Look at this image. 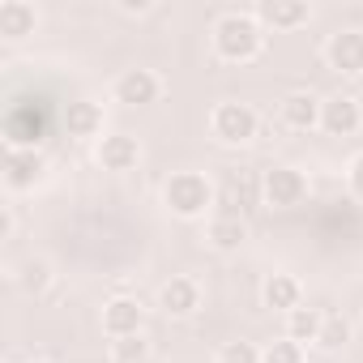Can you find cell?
I'll use <instances>...</instances> for the list:
<instances>
[{
  "label": "cell",
  "instance_id": "6da1fadb",
  "mask_svg": "<svg viewBox=\"0 0 363 363\" xmlns=\"http://www.w3.org/2000/svg\"><path fill=\"white\" fill-rule=\"evenodd\" d=\"M265 35H269V30H265L252 13L231 9V13H223V18L214 22L210 43H214V56H218L223 65H252V60L265 52Z\"/></svg>",
  "mask_w": 363,
  "mask_h": 363
},
{
  "label": "cell",
  "instance_id": "7a4b0ae2",
  "mask_svg": "<svg viewBox=\"0 0 363 363\" xmlns=\"http://www.w3.org/2000/svg\"><path fill=\"white\" fill-rule=\"evenodd\" d=\"M162 206L175 218H206L214 210V184L201 171H171L167 184H162Z\"/></svg>",
  "mask_w": 363,
  "mask_h": 363
},
{
  "label": "cell",
  "instance_id": "3957f363",
  "mask_svg": "<svg viewBox=\"0 0 363 363\" xmlns=\"http://www.w3.org/2000/svg\"><path fill=\"white\" fill-rule=\"evenodd\" d=\"M257 133H261V116H257V107H248V103L223 99V103L210 111V137H214L218 145H248V141H257Z\"/></svg>",
  "mask_w": 363,
  "mask_h": 363
},
{
  "label": "cell",
  "instance_id": "277c9868",
  "mask_svg": "<svg viewBox=\"0 0 363 363\" xmlns=\"http://www.w3.org/2000/svg\"><path fill=\"white\" fill-rule=\"evenodd\" d=\"M308 193H312L308 175L299 167H291V162H278V167H269L261 175V197H265L269 210H299L308 201Z\"/></svg>",
  "mask_w": 363,
  "mask_h": 363
},
{
  "label": "cell",
  "instance_id": "5b68a950",
  "mask_svg": "<svg viewBox=\"0 0 363 363\" xmlns=\"http://www.w3.org/2000/svg\"><path fill=\"white\" fill-rule=\"evenodd\" d=\"M111 99L120 107H154L162 99V77L154 69H124L111 82Z\"/></svg>",
  "mask_w": 363,
  "mask_h": 363
},
{
  "label": "cell",
  "instance_id": "8992f818",
  "mask_svg": "<svg viewBox=\"0 0 363 363\" xmlns=\"http://www.w3.org/2000/svg\"><path fill=\"white\" fill-rule=\"evenodd\" d=\"M60 124H65V133L73 137V141H103L107 133H103V124H107V116H103V103H94V99H69L65 103V111H60Z\"/></svg>",
  "mask_w": 363,
  "mask_h": 363
},
{
  "label": "cell",
  "instance_id": "52a82bcc",
  "mask_svg": "<svg viewBox=\"0 0 363 363\" xmlns=\"http://www.w3.org/2000/svg\"><path fill=\"white\" fill-rule=\"evenodd\" d=\"M325 65L342 77H363V30H333L325 39Z\"/></svg>",
  "mask_w": 363,
  "mask_h": 363
},
{
  "label": "cell",
  "instance_id": "ba28073f",
  "mask_svg": "<svg viewBox=\"0 0 363 363\" xmlns=\"http://www.w3.org/2000/svg\"><path fill=\"white\" fill-rule=\"evenodd\" d=\"M103 333L116 342V337H137L145 333V303L133 299V295H116L103 303Z\"/></svg>",
  "mask_w": 363,
  "mask_h": 363
},
{
  "label": "cell",
  "instance_id": "9c48e42d",
  "mask_svg": "<svg viewBox=\"0 0 363 363\" xmlns=\"http://www.w3.org/2000/svg\"><path fill=\"white\" fill-rule=\"evenodd\" d=\"M48 158L39 150H5V189L9 193H30L43 184Z\"/></svg>",
  "mask_w": 363,
  "mask_h": 363
},
{
  "label": "cell",
  "instance_id": "30bf717a",
  "mask_svg": "<svg viewBox=\"0 0 363 363\" xmlns=\"http://www.w3.org/2000/svg\"><path fill=\"white\" fill-rule=\"evenodd\" d=\"M363 128V107L350 94H329L320 103V133L329 137H354Z\"/></svg>",
  "mask_w": 363,
  "mask_h": 363
},
{
  "label": "cell",
  "instance_id": "8fae6325",
  "mask_svg": "<svg viewBox=\"0 0 363 363\" xmlns=\"http://www.w3.org/2000/svg\"><path fill=\"white\" fill-rule=\"evenodd\" d=\"M94 158H99L103 171L128 175V171H137V162H141V141L128 137V133H107V137L94 145Z\"/></svg>",
  "mask_w": 363,
  "mask_h": 363
},
{
  "label": "cell",
  "instance_id": "7c38bea8",
  "mask_svg": "<svg viewBox=\"0 0 363 363\" xmlns=\"http://www.w3.org/2000/svg\"><path fill=\"white\" fill-rule=\"evenodd\" d=\"M252 18L265 30H299V26L312 22V5L308 0H261L252 9Z\"/></svg>",
  "mask_w": 363,
  "mask_h": 363
},
{
  "label": "cell",
  "instance_id": "4fadbf2b",
  "mask_svg": "<svg viewBox=\"0 0 363 363\" xmlns=\"http://www.w3.org/2000/svg\"><path fill=\"white\" fill-rule=\"evenodd\" d=\"M158 308L171 316V320H184V316H193L197 308H201V286H197V278H171V282H162L158 286Z\"/></svg>",
  "mask_w": 363,
  "mask_h": 363
},
{
  "label": "cell",
  "instance_id": "5bb4252c",
  "mask_svg": "<svg viewBox=\"0 0 363 363\" xmlns=\"http://www.w3.org/2000/svg\"><path fill=\"white\" fill-rule=\"evenodd\" d=\"M320 103H325V99H316L312 90H291V94L278 103L282 124L295 128V133H312V128H320Z\"/></svg>",
  "mask_w": 363,
  "mask_h": 363
},
{
  "label": "cell",
  "instance_id": "9a60e30c",
  "mask_svg": "<svg viewBox=\"0 0 363 363\" xmlns=\"http://www.w3.org/2000/svg\"><path fill=\"white\" fill-rule=\"evenodd\" d=\"M39 26V9L30 0H0V39L5 43H22L26 35H35Z\"/></svg>",
  "mask_w": 363,
  "mask_h": 363
},
{
  "label": "cell",
  "instance_id": "2e32d148",
  "mask_svg": "<svg viewBox=\"0 0 363 363\" xmlns=\"http://www.w3.org/2000/svg\"><path fill=\"white\" fill-rule=\"evenodd\" d=\"M261 303L269 308V312H295L299 303H303V286H299V278L295 274H269L265 282H261Z\"/></svg>",
  "mask_w": 363,
  "mask_h": 363
},
{
  "label": "cell",
  "instance_id": "e0dca14e",
  "mask_svg": "<svg viewBox=\"0 0 363 363\" xmlns=\"http://www.w3.org/2000/svg\"><path fill=\"white\" fill-rule=\"evenodd\" d=\"M206 240H210L218 252H235V248H244V240H248V223H244L240 214H214L210 227H206Z\"/></svg>",
  "mask_w": 363,
  "mask_h": 363
},
{
  "label": "cell",
  "instance_id": "ac0fdd59",
  "mask_svg": "<svg viewBox=\"0 0 363 363\" xmlns=\"http://www.w3.org/2000/svg\"><path fill=\"white\" fill-rule=\"evenodd\" d=\"M13 282H18L26 295H48V291H52V282H56V269H52V261H48V257H26V261L18 265Z\"/></svg>",
  "mask_w": 363,
  "mask_h": 363
},
{
  "label": "cell",
  "instance_id": "d6986e66",
  "mask_svg": "<svg viewBox=\"0 0 363 363\" xmlns=\"http://www.w3.org/2000/svg\"><path fill=\"white\" fill-rule=\"evenodd\" d=\"M320 325H325V312L320 308H308V303H299L295 312H286V337L291 342H299V346H316V337H320Z\"/></svg>",
  "mask_w": 363,
  "mask_h": 363
},
{
  "label": "cell",
  "instance_id": "ffe728a7",
  "mask_svg": "<svg viewBox=\"0 0 363 363\" xmlns=\"http://www.w3.org/2000/svg\"><path fill=\"white\" fill-rule=\"evenodd\" d=\"M350 333H354V325H350L342 312H325V325H320L316 346H320V350H342V346L350 342Z\"/></svg>",
  "mask_w": 363,
  "mask_h": 363
},
{
  "label": "cell",
  "instance_id": "44dd1931",
  "mask_svg": "<svg viewBox=\"0 0 363 363\" xmlns=\"http://www.w3.org/2000/svg\"><path fill=\"white\" fill-rule=\"evenodd\" d=\"M154 350H150V342H145V333H137V337H116L111 342V363H145Z\"/></svg>",
  "mask_w": 363,
  "mask_h": 363
},
{
  "label": "cell",
  "instance_id": "7402d4cb",
  "mask_svg": "<svg viewBox=\"0 0 363 363\" xmlns=\"http://www.w3.org/2000/svg\"><path fill=\"white\" fill-rule=\"evenodd\" d=\"M261 363H308V359H303V346L282 333L278 342H265L261 346Z\"/></svg>",
  "mask_w": 363,
  "mask_h": 363
},
{
  "label": "cell",
  "instance_id": "603a6c76",
  "mask_svg": "<svg viewBox=\"0 0 363 363\" xmlns=\"http://www.w3.org/2000/svg\"><path fill=\"white\" fill-rule=\"evenodd\" d=\"M214 363H261V346H257V342H244V337L223 342Z\"/></svg>",
  "mask_w": 363,
  "mask_h": 363
},
{
  "label": "cell",
  "instance_id": "cb8c5ba5",
  "mask_svg": "<svg viewBox=\"0 0 363 363\" xmlns=\"http://www.w3.org/2000/svg\"><path fill=\"white\" fill-rule=\"evenodd\" d=\"M346 189L363 201V150H359V154L350 158V167H346Z\"/></svg>",
  "mask_w": 363,
  "mask_h": 363
},
{
  "label": "cell",
  "instance_id": "d4e9b609",
  "mask_svg": "<svg viewBox=\"0 0 363 363\" xmlns=\"http://www.w3.org/2000/svg\"><path fill=\"white\" fill-rule=\"evenodd\" d=\"M120 13H128V18H145V13H154V0H120Z\"/></svg>",
  "mask_w": 363,
  "mask_h": 363
},
{
  "label": "cell",
  "instance_id": "484cf974",
  "mask_svg": "<svg viewBox=\"0 0 363 363\" xmlns=\"http://www.w3.org/2000/svg\"><path fill=\"white\" fill-rule=\"evenodd\" d=\"M13 227H18L13 206H0V240H13Z\"/></svg>",
  "mask_w": 363,
  "mask_h": 363
},
{
  "label": "cell",
  "instance_id": "4316f807",
  "mask_svg": "<svg viewBox=\"0 0 363 363\" xmlns=\"http://www.w3.org/2000/svg\"><path fill=\"white\" fill-rule=\"evenodd\" d=\"M145 363H162V359H158V354H150V359H145Z\"/></svg>",
  "mask_w": 363,
  "mask_h": 363
},
{
  "label": "cell",
  "instance_id": "83f0119b",
  "mask_svg": "<svg viewBox=\"0 0 363 363\" xmlns=\"http://www.w3.org/2000/svg\"><path fill=\"white\" fill-rule=\"evenodd\" d=\"M30 363H48V359H30Z\"/></svg>",
  "mask_w": 363,
  "mask_h": 363
}]
</instances>
